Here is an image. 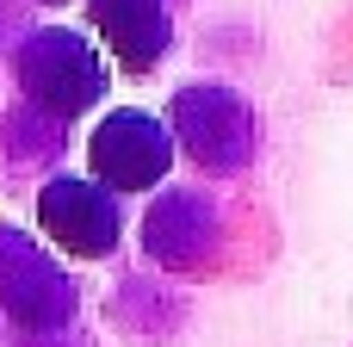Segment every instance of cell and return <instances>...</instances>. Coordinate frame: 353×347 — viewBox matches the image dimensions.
I'll return each instance as SVG.
<instances>
[{
	"label": "cell",
	"mask_w": 353,
	"mask_h": 347,
	"mask_svg": "<svg viewBox=\"0 0 353 347\" xmlns=\"http://www.w3.org/2000/svg\"><path fill=\"white\" fill-rule=\"evenodd\" d=\"M19 87H25L43 112L74 118V112L99 106L105 68H99V56H93L87 37H74V31H62V25H43V31L19 50Z\"/></svg>",
	"instance_id": "obj_1"
},
{
	"label": "cell",
	"mask_w": 353,
	"mask_h": 347,
	"mask_svg": "<svg viewBox=\"0 0 353 347\" xmlns=\"http://www.w3.org/2000/svg\"><path fill=\"white\" fill-rule=\"evenodd\" d=\"M87 161H93V180L112 186V192H149L168 180L174 168V137L161 118L149 112H112L93 143H87Z\"/></svg>",
	"instance_id": "obj_2"
},
{
	"label": "cell",
	"mask_w": 353,
	"mask_h": 347,
	"mask_svg": "<svg viewBox=\"0 0 353 347\" xmlns=\"http://www.w3.org/2000/svg\"><path fill=\"white\" fill-rule=\"evenodd\" d=\"M37 224L56 248H68L81 261H99L118 248V205L93 180H50L37 192Z\"/></svg>",
	"instance_id": "obj_3"
},
{
	"label": "cell",
	"mask_w": 353,
	"mask_h": 347,
	"mask_svg": "<svg viewBox=\"0 0 353 347\" xmlns=\"http://www.w3.org/2000/svg\"><path fill=\"white\" fill-rule=\"evenodd\" d=\"M0 310L19 323V329H56L68 323L74 310V292L68 279L12 230H0Z\"/></svg>",
	"instance_id": "obj_4"
},
{
	"label": "cell",
	"mask_w": 353,
	"mask_h": 347,
	"mask_svg": "<svg viewBox=\"0 0 353 347\" xmlns=\"http://www.w3.org/2000/svg\"><path fill=\"white\" fill-rule=\"evenodd\" d=\"M93 25L105 37V50L124 62V68H149L174 25H168V0H93Z\"/></svg>",
	"instance_id": "obj_5"
},
{
	"label": "cell",
	"mask_w": 353,
	"mask_h": 347,
	"mask_svg": "<svg viewBox=\"0 0 353 347\" xmlns=\"http://www.w3.org/2000/svg\"><path fill=\"white\" fill-rule=\"evenodd\" d=\"M174 112H180V130H186L199 161H211V168H236L242 161L248 118H242V106L230 93H180Z\"/></svg>",
	"instance_id": "obj_6"
}]
</instances>
